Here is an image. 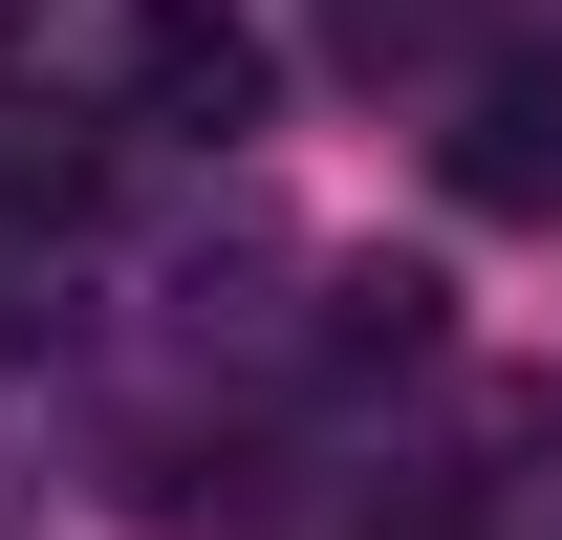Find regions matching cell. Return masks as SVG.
<instances>
[{
  "label": "cell",
  "mask_w": 562,
  "mask_h": 540,
  "mask_svg": "<svg viewBox=\"0 0 562 540\" xmlns=\"http://www.w3.org/2000/svg\"><path fill=\"white\" fill-rule=\"evenodd\" d=\"M454 195L476 216H562V44H497L454 87Z\"/></svg>",
  "instance_id": "cell-2"
},
{
  "label": "cell",
  "mask_w": 562,
  "mask_h": 540,
  "mask_svg": "<svg viewBox=\"0 0 562 540\" xmlns=\"http://www.w3.org/2000/svg\"><path fill=\"white\" fill-rule=\"evenodd\" d=\"M109 109L131 131H173V151H238L281 109V44L238 22V0H131V44H109Z\"/></svg>",
  "instance_id": "cell-1"
},
{
  "label": "cell",
  "mask_w": 562,
  "mask_h": 540,
  "mask_svg": "<svg viewBox=\"0 0 562 540\" xmlns=\"http://www.w3.org/2000/svg\"><path fill=\"white\" fill-rule=\"evenodd\" d=\"M432 22H454V0H347V66H412Z\"/></svg>",
  "instance_id": "cell-5"
},
{
  "label": "cell",
  "mask_w": 562,
  "mask_h": 540,
  "mask_svg": "<svg viewBox=\"0 0 562 540\" xmlns=\"http://www.w3.org/2000/svg\"><path fill=\"white\" fill-rule=\"evenodd\" d=\"M347 346H390V368H412V346H432V281H412V260H368V281H347Z\"/></svg>",
  "instance_id": "cell-4"
},
{
  "label": "cell",
  "mask_w": 562,
  "mask_h": 540,
  "mask_svg": "<svg viewBox=\"0 0 562 540\" xmlns=\"http://www.w3.org/2000/svg\"><path fill=\"white\" fill-rule=\"evenodd\" d=\"M87 195H109V151L66 109H0V216H87Z\"/></svg>",
  "instance_id": "cell-3"
}]
</instances>
